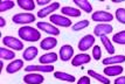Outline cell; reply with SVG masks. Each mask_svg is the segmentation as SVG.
<instances>
[{
  "mask_svg": "<svg viewBox=\"0 0 125 84\" xmlns=\"http://www.w3.org/2000/svg\"><path fill=\"white\" fill-rule=\"evenodd\" d=\"M18 34H19V37H21V40L28 41V42H36L41 37L40 30L38 28L31 27V26H23L19 28Z\"/></svg>",
  "mask_w": 125,
  "mask_h": 84,
  "instance_id": "obj_1",
  "label": "cell"
},
{
  "mask_svg": "<svg viewBox=\"0 0 125 84\" xmlns=\"http://www.w3.org/2000/svg\"><path fill=\"white\" fill-rule=\"evenodd\" d=\"M2 45L5 46V47H8V48L13 49V50H22L23 47H25L23 43H22V41H20V40L16 39V37L10 36V35L2 37Z\"/></svg>",
  "mask_w": 125,
  "mask_h": 84,
  "instance_id": "obj_2",
  "label": "cell"
},
{
  "mask_svg": "<svg viewBox=\"0 0 125 84\" xmlns=\"http://www.w3.org/2000/svg\"><path fill=\"white\" fill-rule=\"evenodd\" d=\"M12 21L16 25H27L32 23L35 21V17L32 13H18L15 15H13Z\"/></svg>",
  "mask_w": 125,
  "mask_h": 84,
  "instance_id": "obj_3",
  "label": "cell"
},
{
  "mask_svg": "<svg viewBox=\"0 0 125 84\" xmlns=\"http://www.w3.org/2000/svg\"><path fill=\"white\" fill-rule=\"evenodd\" d=\"M50 22L54 26H59V27H70L71 26V20L69 18L60 15V14H52L50 15Z\"/></svg>",
  "mask_w": 125,
  "mask_h": 84,
  "instance_id": "obj_4",
  "label": "cell"
},
{
  "mask_svg": "<svg viewBox=\"0 0 125 84\" xmlns=\"http://www.w3.org/2000/svg\"><path fill=\"white\" fill-rule=\"evenodd\" d=\"M91 19L96 22H101V23H108L110 21L114 20V15L109 13V12H104V11H97L93 13Z\"/></svg>",
  "mask_w": 125,
  "mask_h": 84,
  "instance_id": "obj_5",
  "label": "cell"
},
{
  "mask_svg": "<svg viewBox=\"0 0 125 84\" xmlns=\"http://www.w3.org/2000/svg\"><path fill=\"white\" fill-rule=\"evenodd\" d=\"M36 28L43 30L46 33H48L49 35H52V36L60 35V29L56 27V26H54V25H52V23H49V22H38Z\"/></svg>",
  "mask_w": 125,
  "mask_h": 84,
  "instance_id": "obj_6",
  "label": "cell"
},
{
  "mask_svg": "<svg viewBox=\"0 0 125 84\" xmlns=\"http://www.w3.org/2000/svg\"><path fill=\"white\" fill-rule=\"evenodd\" d=\"M112 30H114V27L109 23H99L94 28V34L96 36L102 37V36H106L108 34L112 33Z\"/></svg>",
  "mask_w": 125,
  "mask_h": 84,
  "instance_id": "obj_7",
  "label": "cell"
},
{
  "mask_svg": "<svg viewBox=\"0 0 125 84\" xmlns=\"http://www.w3.org/2000/svg\"><path fill=\"white\" fill-rule=\"evenodd\" d=\"M43 75L39 73H28L23 76V82L26 84H41L43 83Z\"/></svg>",
  "mask_w": 125,
  "mask_h": 84,
  "instance_id": "obj_8",
  "label": "cell"
},
{
  "mask_svg": "<svg viewBox=\"0 0 125 84\" xmlns=\"http://www.w3.org/2000/svg\"><path fill=\"white\" fill-rule=\"evenodd\" d=\"M95 45V37L94 35L88 34L85 36H83L81 39V41L78 42V49L82 51H87L88 49H90L91 47H94Z\"/></svg>",
  "mask_w": 125,
  "mask_h": 84,
  "instance_id": "obj_9",
  "label": "cell"
},
{
  "mask_svg": "<svg viewBox=\"0 0 125 84\" xmlns=\"http://www.w3.org/2000/svg\"><path fill=\"white\" fill-rule=\"evenodd\" d=\"M25 70L27 73H33V71H38V73H52V71H54V65H50V64H41V65L32 64V65L25 67Z\"/></svg>",
  "mask_w": 125,
  "mask_h": 84,
  "instance_id": "obj_10",
  "label": "cell"
},
{
  "mask_svg": "<svg viewBox=\"0 0 125 84\" xmlns=\"http://www.w3.org/2000/svg\"><path fill=\"white\" fill-rule=\"evenodd\" d=\"M74 57V48L70 45H64L60 49V60L67 62Z\"/></svg>",
  "mask_w": 125,
  "mask_h": 84,
  "instance_id": "obj_11",
  "label": "cell"
},
{
  "mask_svg": "<svg viewBox=\"0 0 125 84\" xmlns=\"http://www.w3.org/2000/svg\"><path fill=\"white\" fill-rule=\"evenodd\" d=\"M60 8V4L59 2H52L50 5L46 6V7H43L42 9H40V11L38 12V17L40 18V19H43V18H46L47 15H49V14H52V13H54L56 9H59Z\"/></svg>",
  "mask_w": 125,
  "mask_h": 84,
  "instance_id": "obj_12",
  "label": "cell"
},
{
  "mask_svg": "<svg viewBox=\"0 0 125 84\" xmlns=\"http://www.w3.org/2000/svg\"><path fill=\"white\" fill-rule=\"evenodd\" d=\"M90 60H91V56L88 55V54H84V53L77 54L76 56L73 57V60H71V65H74V67H80V65H83V64L89 63Z\"/></svg>",
  "mask_w": 125,
  "mask_h": 84,
  "instance_id": "obj_13",
  "label": "cell"
},
{
  "mask_svg": "<svg viewBox=\"0 0 125 84\" xmlns=\"http://www.w3.org/2000/svg\"><path fill=\"white\" fill-rule=\"evenodd\" d=\"M57 46V40L55 39L54 36H48V37H46L41 41V43H40V47H41V49H43V50H50V49H53Z\"/></svg>",
  "mask_w": 125,
  "mask_h": 84,
  "instance_id": "obj_14",
  "label": "cell"
},
{
  "mask_svg": "<svg viewBox=\"0 0 125 84\" xmlns=\"http://www.w3.org/2000/svg\"><path fill=\"white\" fill-rule=\"evenodd\" d=\"M124 62H125L124 55H115L104 58L103 64L104 65H116V64H120V63H124Z\"/></svg>",
  "mask_w": 125,
  "mask_h": 84,
  "instance_id": "obj_15",
  "label": "cell"
},
{
  "mask_svg": "<svg viewBox=\"0 0 125 84\" xmlns=\"http://www.w3.org/2000/svg\"><path fill=\"white\" fill-rule=\"evenodd\" d=\"M57 60H59V56L56 53H47V54L41 55L39 58L41 64H52V63H55Z\"/></svg>",
  "mask_w": 125,
  "mask_h": 84,
  "instance_id": "obj_16",
  "label": "cell"
},
{
  "mask_svg": "<svg viewBox=\"0 0 125 84\" xmlns=\"http://www.w3.org/2000/svg\"><path fill=\"white\" fill-rule=\"evenodd\" d=\"M61 13L65 15V17H71V18H78L81 17V11L75 7H70V6H63L61 8Z\"/></svg>",
  "mask_w": 125,
  "mask_h": 84,
  "instance_id": "obj_17",
  "label": "cell"
},
{
  "mask_svg": "<svg viewBox=\"0 0 125 84\" xmlns=\"http://www.w3.org/2000/svg\"><path fill=\"white\" fill-rule=\"evenodd\" d=\"M22 65H23V60H13V62H11L6 67V71L8 74H15L19 70H21Z\"/></svg>",
  "mask_w": 125,
  "mask_h": 84,
  "instance_id": "obj_18",
  "label": "cell"
},
{
  "mask_svg": "<svg viewBox=\"0 0 125 84\" xmlns=\"http://www.w3.org/2000/svg\"><path fill=\"white\" fill-rule=\"evenodd\" d=\"M39 54V49L36 47H28L27 49H25L23 51V54H22V58L25 60V61H32L34 60Z\"/></svg>",
  "mask_w": 125,
  "mask_h": 84,
  "instance_id": "obj_19",
  "label": "cell"
},
{
  "mask_svg": "<svg viewBox=\"0 0 125 84\" xmlns=\"http://www.w3.org/2000/svg\"><path fill=\"white\" fill-rule=\"evenodd\" d=\"M124 71V68L122 65H109L104 69V75L106 76H117V75H122Z\"/></svg>",
  "mask_w": 125,
  "mask_h": 84,
  "instance_id": "obj_20",
  "label": "cell"
},
{
  "mask_svg": "<svg viewBox=\"0 0 125 84\" xmlns=\"http://www.w3.org/2000/svg\"><path fill=\"white\" fill-rule=\"evenodd\" d=\"M54 77L60 79V81H63V82H69V83H74L76 81L74 75H70L68 73H63V71H55Z\"/></svg>",
  "mask_w": 125,
  "mask_h": 84,
  "instance_id": "obj_21",
  "label": "cell"
},
{
  "mask_svg": "<svg viewBox=\"0 0 125 84\" xmlns=\"http://www.w3.org/2000/svg\"><path fill=\"white\" fill-rule=\"evenodd\" d=\"M74 4L85 13H91L93 12V6L88 0H74Z\"/></svg>",
  "mask_w": 125,
  "mask_h": 84,
  "instance_id": "obj_22",
  "label": "cell"
},
{
  "mask_svg": "<svg viewBox=\"0 0 125 84\" xmlns=\"http://www.w3.org/2000/svg\"><path fill=\"white\" fill-rule=\"evenodd\" d=\"M88 75H89L90 77L95 78L96 81H98V82H101L102 84H110V79L108 78L106 76L96 73L95 70H88Z\"/></svg>",
  "mask_w": 125,
  "mask_h": 84,
  "instance_id": "obj_23",
  "label": "cell"
},
{
  "mask_svg": "<svg viewBox=\"0 0 125 84\" xmlns=\"http://www.w3.org/2000/svg\"><path fill=\"white\" fill-rule=\"evenodd\" d=\"M18 5L25 11H33L35 8V2L33 0H18Z\"/></svg>",
  "mask_w": 125,
  "mask_h": 84,
  "instance_id": "obj_24",
  "label": "cell"
},
{
  "mask_svg": "<svg viewBox=\"0 0 125 84\" xmlns=\"http://www.w3.org/2000/svg\"><path fill=\"white\" fill-rule=\"evenodd\" d=\"M0 57H1V60H14L15 54L13 50H10L7 48L1 47L0 48Z\"/></svg>",
  "mask_w": 125,
  "mask_h": 84,
  "instance_id": "obj_25",
  "label": "cell"
},
{
  "mask_svg": "<svg viewBox=\"0 0 125 84\" xmlns=\"http://www.w3.org/2000/svg\"><path fill=\"white\" fill-rule=\"evenodd\" d=\"M101 41H102L103 46L105 47V50L108 51L110 55H114V54H115V47L112 46L111 41H110L106 36H102V37H101Z\"/></svg>",
  "mask_w": 125,
  "mask_h": 84,
  "instance_id": "obj_26",
  "label": "cell"
},
{
  "mask_svg": "<svg viewBox=\"0 0 125 84\" xmlns=\"http://www.w3.org/2000/svg\"><path fill=\"white\" fill-rule=\"evenodd\" d=\"M112 41L117 45H125V30L115 34L112 36Z\"/></svg>",
  "mask_w": 125,
  "mask_h": 84,
  "instance_id": "obj_27",
  "label": "cell"
},
{
  "mask_svg": "<svg viewBox=\"0 0 125 84\" xmlns=\"http://www.w3.org/2000/svg\"><path fill=\"white\" fill-rule=\"evenodd\" d=\"M14 5L15 4L13 1H11V0H4L0 4V12H6V11H8V9H12L14 7Z\"/></svg>",
  "mask_w": 125,
  "mask_h": 84,
  "instance_id": "obj_28",
  "label": "cell"
},
{
  "mask_svg": "<svg viewBox=\"0 0 125 84\" xmlns=\"http://www.w3.org/2000/svg\"><path fill=\"white\" fill-rule=\"evenodd\" d=\"M88 26H89V21H88V20H81V21H78L77 23H75V25L73 26V30L78 32V30H82V29L87 28Z\"/></svg>",
  "mask_w": 125,
  "mask_h": 84,
  "instance_id": "obj_29",
  "label": "cell"
},
{
  "mask_svg": "<svg viewBox=\"0 0 125 84\" xmlns=\"http://www.w3.org/2000/svg\"><path fill=\"white\" fill-rule=\"evenodd\" d=\"M116 19L120 23H125V8H118V9H116Z\"/></svg>",
  "mask_w": 125,
  "mask_h": 84,
  "instance_id": "obj_30",
  "label": "cell"
},
{
  "mask_svg": "<svg viewBox=\"0 0 125 84\" xmlns=\"http://www.w3.org/2000/svg\"><path fill=\"white\" fill-rule=\"evenodd\" d=\"M93 57L98 61V60H101V57H102V50H101V47L99 46H94L93 48Z\"/></svg>",
  "mask_w": 125,
  "mask_h": 84,
  "instance_id": "obj_31",
  "label": "cell"
},
{
  "mask_svg": "<svg viewBox=\"0 0 125 84\" xmlns=\"http://www.w3.org/2000/svg\"><path fill=\"white\" fill-rule=\"evenodd\" d=\"M77 84H90V78H89V76H82L81 78L78 79Z\"/></svg>",
  "mask_w": 125,
  "mask_h": 84,
  "instance_id": "obj_32",
  "label": "cell"
},
{
  "mask_svg": "<svg viewBox=\"0 0 125 84\" xmlns=\"http://www.w3.org/2000/svg\"><path fill=\"white\" fill-rule=\"evenodd\" d=\"M36 4L40 5V6H48V5H50L52 2H50L49 0H38V1H36Z\"/></svg>",
  "mask_w": 125,
  "mask_h": 84,
  "instance_id": "obj_33",
  "label": "cell"
},
{
  "mask_svg": "<svg viewBox=\"0 0 125 84\" xmlns=\"http://www.w3.org/2000/svg\"><path fill=\"white\" fill-rule=\"evenodd\" d=\"M115 84H125V76H119L115 79Z\"/></svg>",
  "mask_w": 125,
  "mask_h": 84,
  "instance_id": "obj_34",
  "label": "cell"
},
{
  "mask_svg": "<svg viewBox=\"0 0 125 84\" xmlns=\"http://www.w3.org/2000/svg\"><path fill=\"white\" fill-rule=\"evenodd\" d=\"M5 25H6V20L2 17H0V27L2 28L4 26H5Z\"/></svg>",
  "mask_w": 125,
  "mask_h": 84,
  "instance_id": "obj_35",
  "label": "cell"
}]
</instances>
